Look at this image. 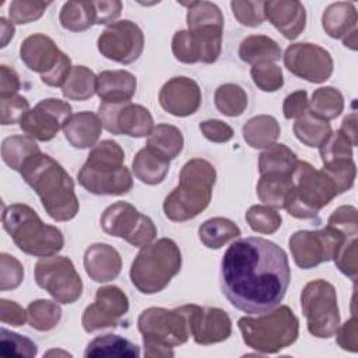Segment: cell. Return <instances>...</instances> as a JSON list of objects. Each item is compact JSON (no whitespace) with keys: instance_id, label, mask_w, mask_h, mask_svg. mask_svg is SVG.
<instances>
[{"instance_id":"cell-12","label":"cell","mask_w":358,"mask_h":358,"mask_svg":"<svg viewBox=\"0 0 358 358\" xmlns=\"http://www.w3.org/2000/svg\"><path fill=\"white\" fill-rule=\"evenodd\" d=\"M101 228L108 235L122 238L133 246L143 248L157 236L152 220L127 201H116L105 208L101 215Z\"/></svg>"},{"instance_id":"cell-3","label":"cell","mask_w":358,"mask_h":358,"mask_svg":"<svg viewBox=\"0 0 358 358\" xmlns=\"http://www.w3.org/2000/svg\"><path fill=\"white\" fill-rule=\"evenodd\" d=\"M217 172L203 158L187 161L179 173L178 186L165 197L164 213L175 222H183L204 211L211 200Z\"/></svg>"},{"instance_id":"cell-24","label":"cell","mask_w":358,"mask_h":358,"mask_svg":"<svg viewBox=\"0 0 358 358\" xmlns=\"http://www.w3.org/2000/svg\"><path fill=\"white\" fill-rule=\"evenodd\" d=\"M84 268L92 281L108 282L120 274L122 257L108 243H92L84 252Z\"/></svg>"},{"instance_id":"cell-39","label":"cell","mask_w":358,"mask_h":358,"mask_svg":"<svg viewBox=\"0 0 358 358\" xmlns=\"http://www.w3.org/2000/svg\"><path fill=\"white\" fill-rule=\"evenodd\" d=\"M147 145L162 152L169 159H173L182 152L183 134L176 126L161 123L152 127L147 138Z\"/></svg>"},{"instance_id":"cell-36","label":"cell","mask_w":358,"mask_h":358,"mask_svg":"<svg viewBox=\"0 0 358 358\" xmlns=\"http://www.w3.org/2000/svg\"><path fill=\"white\" fill-rule=\"evenodd\" d=\"M292 130L295 137L306 147H319L331 133V126L329 120L317 117L308 110L296 119Z\"/></svg>"},{"instance_id":"cell-23","label":"cell","mask_w":358,"mask_h":358,"mask_svg":"<svg viewBox=\"0 0 358 358\" xmlns=\"http://www.w3.org/2000/svg\"><path fill=\"white\" fill-rule=\"evenodd\" d=\"M264 17L291 41L298 38L306 25L305 7L296 0L264 1Z\"/></svg>"},{"instance_id":"cell-37","label":"cell","mask_w":358,"mask_h":358,"mask_svg":"<svg viewBox=\"0 0 358 358\" xmlns=\"http://www.w3.org/2000/svg\"><path fill=\"white\" fill-rule=\"evenodd\" d=\"M296 161V154L291 148L285 144L274 143L259 155V172L260 175L268 172L292 173Z\"/></svg>"},{"instance_id":"cell-43","label":"cell","mask_w":358,"mask_h":358,"mask_svg":"<svg viewBox=\"0 0 358 358\" xmlns=\"http://www.w3.org/2000/svg\"><path fill=\"white\" fill-rule=\"evenodd\" d=\"M187 7V29L200 27H224V17L220 7L211 1L182 3Z\"/></svg>"},{"instance_id":"cell-19","label":"cell","mask_w":358,"mask_h":358,"mask_svg":"<svg viewBox=\"0 0 358 358\" xmlns=\"http://www.w3.org/2000/svg\"><path fill=\"white\" fill-rule=\"evenodd\" d=\"M70 116V103L57 98H46L39 101L22 116L20 127L27 133V136L35 140L49 141L60 129H63Z\"/></svg>"},{"instance_id":"cell-63","label":"cell","mask_w":358,"mask_h":358,"mask_svg":"<svg viewBox=\"0 0 358 358\" xmlns=\"http://www.w3.org/2000/svg\"><path fill=\"white\" fill-rule=\"evenodd\" d=\"M52 355H62V357H71L70 352L67 351H60V350H50L45 354V357H52Z\"/></svg>"},{"instance_id":"cell-57","label":"cell","mask_w":358,"mask_h":358,"mask_svg":"<svg viewBox=\"0 0 358 358\" xmlns=\"http://www.w3.org/2000/svg\"><path fill=\"white\" fill-rule=\"evenodd\" d=\"M336 336L337 343L343 350L351 352H355L358 350V329L355 315H352V317L348 319L341 327L338 326Z\"/></svg>"},{"instance_id":"cell-42","label":"cell","mask_w":358,"mask_h":358,"mask_svg":"<svg viewBox=\"0 0 358 358\" xmlns=\"http://www.w3.org/2000/svg\"><path fill=\"white\" fill-rule=\"evenodd\" d=\"M28 323L38 331H48L57 326L62 317L60 306L48 299L32 301L27 308Z\"/></svg>"},{"instance_id":"cell-58","label":"cell","mask_w":358,"mask_h":358,"mask_svg":"<svg viewBox=\"0 0 358 358\" xmlns=\"http://www.w3.org/2000/svg\"><path fill=\"white\" fill-rule=\"evenodd\" d=\"M0 320L3 324L22 326L28 320L27 310L14 301L1 299L0 301Z\"/></svg>"},{"instance_id":"cell-47","label":"cell","mask_w":358,"mask_h":358,"mask_svg":"<svg viewBox=\"0 0 358 358\" xmlns=\"http://www.w3.org/2000/svg\"><path fill=\"white\" fill-rule=\"evenodd\" d=\"M357 236L358 234L345 235L341 246L338 248L334 263L337 268L347 277H350L352 281L357 280L358 274V250H357Z\"/></svg>"},{"instance_id":"cell-46","label":"cell","mask_w":358,"mask_h":358,"mask_svg":"<svg viewBox=\"0 0 358 358\" xmlns=\"http://www.w3.org/2000/svg\"><path fill=\"white\" fill-rule=\"evenodd\" d=\"M38 352L36 344L18 333L10 331L6 327L0 330V354L3 357H35Z\"/></svg>"},{"instance_id":"cell-14","label":"cell","mask_w":358,"mask_h":358,"mask_svg":"<svg viewBox=\"0 0 358 358\" xmlns=\"http://www.w3.org/2000/svg\"><path fill=\"white\" fill-rule=\"evenodd\" d=\"M345 235L327 225L317 231H296L288 241L294 262L301 268H312L334 259Z\"/></svg>"},{"instance_id":"cell-32","label":"cell","mask_w":358,"mask_h":358,"mask_svg":"<svg viewBox=\"0 0 358 358\" xmlns=\"http://www.w3.org/2000/svg\"><path fill=\"white\" fill-rule=\"evenodd\" d=\"M84 357H140L138 345L117 334H102L88 343Z\"/></svg>"},{"instance_id":"cell-13","label":"cell","mask_w":358,"mask_h":358,"mask_svg":"<svg viewBox=\"0 0 358 358\" xmlns=\"http://www.w3.org/2000/svg\"><path fill=\"white\" fill-rule=\"evenodd\" d=\"M35 281L60 303H74L83 294V281L66 256H45L35 264Z\"/></svg>"},{"instance_id":"cell-25","label":"cell","mask_w":358,"mask_h":358,"mask_svg":"<svg viewBox=\"0 0 358 358\" xmlns=\"http://www.w3.org/2000/svg\"><path fill=\"white\" fill-rule=\"evenodd\" d=\"M136 88V76L127 70H105L96 76V94L105 103L129 102Z\"/></svg>"},{"instance_id":"cell-2","label":"cell","mask_w":358,"mask_h":358,"mask_svg":"<svg viewBox=\"0 0 358 358\" xmlns=\"http://www.w3.org/2000/svg\"><path fill=\"white\" fill-rule=\"evenodd\" d=\"M20 173L25 183L35 190L50 218L70 221L77 215L80 204L74 192V182L52 157L43 152L29 157Z\"/></svg>"},{"instance_id":"cell-22","label":"cell","mask_w":358,"mask_h":358,"mask_svg":"<svg viewBox=\"0 0 358 358\" xmlns=\"http://www.w3.org/2000/svg\"><path fill=\"white\" fill-rule=\"evenodd\" d=\"M159 105L168 113L185 117L196 113L201 105L199 84L189 77H173L168 80L158 94Z\"/></svg>"},{"instance_id":"cell-35","label":"cell","mask_w":358,"mask_h":358,"mask_svg":"<svg viewBox=\"0 0 358 358\" xmlns=\"http://www.w3.org/2000/svg\"><path fill=\"white\" fill-rule=\"evenodd\" d=\"M41 152L35 140L29 136H10L1 143V158L13 171L20 172L24 162Z\"/></svg>"},{"instance_id":"cell-9","label":"cell","mask_w":358,"mask_h":358,"mask_svg":"<svg viewBox=\"0 0 358 358\" xmlns=\"http://www.w3.org/2000/svg\"><path fill=\"white\" fill-rule=\"evenodd\" d=\"M143 336L145 357H173L172 348L185 344L189 337L187 320L179 308H147L137 319Z\"/></svg>"},{"instance_id":"cell-56","label":"cell","mask_w":358,"mask_h":358,"mask_svg":"<svg viewBox=\"0 0 358 358\" xmlns=\"http://www.w3.org/2000/svg\"><path fill=\"white\" fill-rule=\"evenodd\" d=\"M309 110L308 94L305 90H298L285 96L282 102V113L285 119H298Z\"/></svg>"},{"instance_id":"cell-41","label":"cell","mask_w":358,"mask_h":358,"mask_svg":"<svg viewBox=\"0 0 358 358\" xmlns=\"http://www.w3.org/2000/svg\"><path fill=\"white\" fill-rule=\"evenodd\" d=\"M215 108L225 116H241L248 108V95L245 90L238 84H222L214 94Z\"/></svg>"},{"instance_id":"cell-8","label":"cell","mask_w":358,"mask_h":358,"mask_svg":"<svg viewBox=\"0 0 358 358\" xmlns=\"http://www.w3.org/2000/svg\"><path fill=\"white\" fill-rule=\"evenodd\" d=\"M338 196L334 182L320 169L306 161H296L292 171V189L284 208L301 220L315 218L319 211Z\"/></svg>"},{"instance_id":"cell-55","label":"cell","mask_w":358,"mask_h":358,"mask_svg":"<svg viewBox=\"0 0 358 358\" xmlns=\"http://www.w3.org/2000/svg\"><path fill=\"white\" fill-rule=\"evenodd\" d=\"M199 129L201 134L213 143H227L234 137L232 127L228 123L218 119L203 120L199 124Z\"/></svg>"},{"instance_id":"cell-51","label":"cell","mask_w":358,"mask_h":358,"mask_svg":"<svg viewBox=\"0 0 358 358\" xmlns=\"http://www.w3.org/2000/svg\"><path fill=\"white\" fill-rule=\"evenodd\" d=\"M24 280L22 264L11 255H0V289H15Z\"/></svg>"},{"instance_id":"cell-26","label":"cell","mask_w":358,"mask_h":358,"mask_svg":"<svg viewBox=\"0 0 358 358\" xmlns=\"http://www.w3.org/2000/svg\"><path fill=\"white\" fill-rule=\"evenodd\" d=\"M102 122L94 112H78L70 116L63 126L66 140L78 150L92 148L102 131Z\"/></svg>"},{"instance_id":"cell-59","label":"cell","mask_w":358,"mask_h":358,"mask_svg":"<svg viewBox=\"0 0 358 358\" xmlns=\"http://www.w3.org/2000/svg\"><path fill=\"white\" fill-rule=\"evenodd\" d=\"M94 7V15H95V24H108L113 22L122 13L123 4L119 0L112 1H92Z\"/></svg>"},{"instance_id":"cell-52","label":"cell","mask_w":358,"mask_h":358,"mask_svg":"<svg viewBox=\"0 0 358 358\" xmlns=\"http://www.w3.org/2000/svg\"><path fill=\"white\" fill-rule=\"evenodd\" d=\"M29 110V102L27 98L14 94L0 96V122L3 126L20 123L22 116Z\"/></svg>"},{"instance_id":"cell-28","label":"cell","mask_w":358,"mask_h":358,"mask_svg":"<svg viewBox=\"0 0 358 358\" xmlns=\"http://www.w3.org/2000/svg\"><path fill=\"white\" fill-rule=\"evenodd\" d=\"M357 10L352 3L337 1L326 7L322 15L324 32L334 39H344L357 31Z\"/></svg>"},{"instance_id":"cell-10","label":"cell","mask_w":358,"mask_h":358,"mask_svg":"<svg viewBox=\"0 0 358 358\" xmlns=\"http://www.w3.org/2000/svg\"><path fill=\"white\" fill-rule=\"evenodd\" d=\"M301 309L312 336L330 338L336 334L340 326V312L333 284L320 278L308 282L301 294Z\"/></svg>"},{"instance_id":"cell-31","label":"cell","mask_w":358,"mask_h":358,"mask_svg":"<svg viewBox=\"0 0 358 358\" xmlns=\"http://www.w3.org/2000/svg\"><path fill=\"white\" fill-rule=\"evenodd\" d=\"M238 55L242 62L253 66L266 62L273 63L281 57V48L266 35H250L241 42Z\"/></svg>"},{"instance_id":"cell-27","label":"cell","mask_w":358,"mask_h":358,"mask_svg":"<svg viewBox=\"0 0 358 358\" xmlns=\"http://www.w3.org/2000/svg\"><path fill=\"white\" fill-rule=\"evenodd\" d=\"M169 166L171 159L150 145L141 148L131 164L134 176L145 185H158L164 182Z\"/></svg>"},{"instance_id":"cell-21","label":"cell","mask_w":358,"mask_h":358,"mask_svg":"<svg viewBox=\"0 0 358 358\" xmlns=\"http://www.w3.org/2000/svg\"><path fill=\"white\" fill-rule=\"evenodd\" d=\"M127 310L129 299L119 287H101L96 289L95 301L84 309L81 323L87 333L115 327L119 324V319L127 313Z\"/></svg>"},{"instance_id":"cell-44","label":"cell","mask_w":358,"mask_h":358,"mask_svg":"<svg viewBox=\"0 0 358 358\" xmlns=\"http://www.w3.org/2000/svg\"><path fill=\"white\" fill-rule=\"evenodd\" d=\"M322 171L334 182L338 194L350 190L355 180V162L352 158H334L323 162Z\"/></svg>"},{"instance_id":"cell-61","label":"cell","mask_w":358,"mask_h":358,"mask_svg":"<svg viewBox=\"0 0 358 358\" xmlns=\"http://www.w3.org/2000/svg\"><path fill=\"white\" fill-rule=\"evenodd\" d=\"M340 130L350 138V141L355 147L357 145V113L355 112H351L343 119Z\"/></svg>"},{"instance_id":"cell-4","label":"cell","mask_w":358,"mask_h":358,"mask_svg":"<svg viewBox=\"0 0 358 358\" xmlns=\"http://www.w3.org/2000/svg\"><path fill=\"white\" fill-rule=\"evenodd\" d=\"M124 151L113 140L95 144L80 172L78 183L90 193L99 196L126 194L133 187L130 171L123 165Z\"/></svg>"},{"instance_id":"cell-50","label":"cell","mask_w":358,"mask_h":358,"mask_svg":"<svg viewBox=\"0 0 358 358\" xmlns=\"http://www.w3.org/2000/svg\"><path fill=\"white\" fill-rule=\"evenodd\" d=\"M50 3L45 1H28V0H14L8 7L10 21L14 24H28L41 18Z\"/></svg>"},{"instance_id":"cell-53","label":"cell","mask_w":358,"mask_h":358,"mask_svg":"<svg viewBox=\"0 0 358 358\" xmlns=\"http://www.w3.org/2000/svg\"><path fill=\"white\" fill-rule=\"evenodd\" d=\"M231 8L239 24L245 27L260 25L264 17V1H231Z\"/></svg>"},{"instance_id":"cell-38","label":"cell","mask_w":358,"mask_h":358,"mask_svg":"<svg viewBox=\"0 0 358 358\" xmlns=\"http://www.w3.org/2000/svg\"><path fill=\"white\" fill-rule=\"evenodd\" d=\"M344 109V96L334 87H320L313 91L309 101V112L324 120L340 116Z\"/></svg>"},{"instance_id":"cell-1","label":"cell","mask_w":358,"mask_h":358,"mask_svg":"<svg viewBox=\"0 0 358 358\" xmlns=\"http://www.w3.org/2000/svg\"><path fill=\"white\" fill-rule=\"evenodd\" d=\"M221 289L245 313H266L284 299L291 281L287 253L274 242L250 236L232 242L220 268Z\"/></svg>"},{"instance_id":"cell-40","label":"cell","mask_w":358,"mask_h":358,"mask_svg":"<svg viewBox=\"0 0 358 358\" xmlns=\"http://www.w3.org/2000/svg\"><path fill=\"white\" fill-rule=\"evenodd\" d=\"M59 21L64 29L81 32L95 24L92 1H67L63 4Z\"/></svg>"},{"instance_id":"cell-49","label":"cell","mask_w":358,"mask_h":358,"mask_svg":"<svg viewBox=\"0 0 358 358\" xmlns=\"http://www.w3.org/2000/svg\"><path fill=\"white\" fill-rule=\"evenodd\" d=\"M352 143L341 131H331L319 145L322 164L334 158H352Z\"/></svg>"},{"instance_id":"cell-5","label":"cell","mask_w":358,"mask_h":358,"mask_svg":"<svg viewBox=\"0 0 358 358\" xmlns=\"http://www.w3.org/2000/svg\"><path fill=\"white\" fill-rule=\"evenodd\" d=\"M1 222L15 246L27 255L45 257L63 249L62 231L45 224L36 211L27 204L15 203L4 207Z\"/></svg>"},{"instance_id":"cell-11","label":"cell","mask_w":358,"mask_h":358,"mask_svg":"<svg viewBox=\"0 0 358 358\" xmlns=\"http://www.w3.org/2000/svg\"><path fill=\"white\" fill-rule=\"evenodd\" d=\"M20 57L31 71L39 73L42 83L49 87H62L73 69L70 57L43 34L25 38L20 46Z\"/></svg>"},{"instance_id":"cell-48","label":"cell","mask_w":358,"mask_h":358,"mask_svg":"<svg viewBox=\"0 0 358 358\" xmlns=\"http://www.w3.org/2000/svg\"><path fill=\"white\" fill-rule=\"evenodd\" d=\"M250 76L255 85L264 92H274L284 84L281 67L270 62L255 64L250 69Z\"/></svg>"},{"instance_id":"cell-54","label":"cell","mask_w":358,"mask_h":358,"mask_svg":"<svg viewBox=\"0 0 358 358\" xmlns=\"http://www.w3.org/2000/svg\"><path fill=\"white\" fill-rule=\"evenodd\" d=\"M327 225L343 234H358V213L354 206H340L327 220Z\"/></svg>"},{"instance_id":"cell-7","label":"cell","mask_w":358,"mask_h":358,"mask_svg":"<svg viewBox=\"0 0 358 358\" xmlns=\"http://www.w3.org/2000/svg\"><path fill=\"white\" fill-rule=\"evenodd\" d=\"M243 343L262 354H275L294 344L299 334V322L294 312L281 305L252 317L243 316L238 320Z\"/></svg>"},{"instance_id":"cell-30","label":"cell","mask_w":358,"mask_h":358,"mask_svg":"<svg viewBox=\"0 0 358 358\" xmlns=\"http://www.w3.org/2000/svg\"><path fill=\"white\" fill-rule=\"evenodd\" d=\"M280 133L277 119L270 115L253 116L242 127L243 138L252 148H267L277 141Z\"/></svg>"},{"instance_id":"cell-62","label":"cell","mask_w":358,"mask_h":358,"mask_svg":"<svg viewBox=\"0 0 358 358\" xmlns=\"http://www.w3.org/2000/svg\"><path fill=\"white\" fill-rule=\"evenodd\" d=\"M0 27H1V48H4V46H7L8 41L14 36V25L11 21L1 17Z\"/></svg>"},{"instance_id":"cell-17","label":"cell","mask_w":358,"mask_h":358,"mask_svg":"<svg viewBox=\"0 0 358 358\" xmlns=\"http://www.w3.org/2000/svg\"><path fill=\"white\" fill-rule=\"evenodd\" d=\"M284 64L294 76L315 84L329 80L334 67L331 55L309 42L289 45L284 53Z\"/></svg>"},{"instance_id":"cell-29","label":"cell","mask_w":358,"mask_h":358,"mask_svg":"<svg viewBox=\"0 0 358 358\" xmlns=\"http://www.w3.org/2000/svg\"><path fill=\"white\" fill-rule=\"evenodd\" d=\"M292 189V173L268 172L260 175L256 193L260 201L274 208H284L285 199Z\"/></svg>"},{"instance_id":"cell-15","label":"cell","mask_w":358,"mask_h":358,"mask_svg":"<svg viewBox=\"0 0 358 358\" xmlns=\"http://www.w3.org/2000/svg\"><path fill=\"white\" fill-rule=\"evenodd\" d=\"M224 27H200L176 31L172 53L182 63H214L221 55Z\"/></svg>"},{"instance_id":"cell-33","label":"cell","mask_w":358,"mask_h":358,"mask_svg":"<svg viewBox=\"0 0 358 358\" xmlns=\"http://www.w3.org/2000/svg\"><path fill=\"white\" fill-rule=\"evenodd\" d=\"M239 235V227L224 217L210 218L199 227V239L208 249H220Z\"/></svg>"},{"instance_id":"cell-20","label":"cell","mask_w":358,"mask_h":358,"mask_svg":"<svg viewBox=\"0 0 358 358\" xmlns=\"http://www.w3.org/2000/svg\"><path fill=\"white\" fill-rule=\"evenodd\" d=\"M193 340L201 345L225 341L232 333L228 313L220 308L199 306L194 303L180 306Z\"/></svg>"},{"instance_id":"cell-34","label":"cell","mask_w":358,"mask_h":358,"mask_svg":"<svg viewBox=\"0 0 358 358\" xmlns=\"http://www.w3.org/2000/svg\"><path fill=\"white\" fill-rule=\"evenodd\" d=\"M96 92V76L85 66H73L62 85V94L71 101H85Z\"/></svg>"},{"instance_id":"cell-60","label":"cell","mask_w":358,"mask_h":358,"mask_svg":"<svg viewBox=\"0 0 358 358\" xmlns=\"http://www.w3.org/2000/svg\"><path fill=\"white\" fill-rule=\"evenodd\" d=\"M21 87L20 77L14 69L3 64L0 66V96L14 95Z\"/></svg>"},{"instance_id":"cell-18","label":"cell","mask_w":358,"mask_h":358,"mask_svg":"<svg viewBox=\"0 0 358 358\" xmlns=\"http://www.w3.org/2000/svg\"><path fill=\"white\" fill-rule=\"evenodd\" d=\"M98 116L102 126L112 134H124L129 137H145L154 127V120L147 108L143 105L122 102L105 103L98 108Z\"/></svg>"},{"instance_id":"cell-45","label":"cell","mask_w":358,"mask_h":358,"mask_svg":"<svg viewBox=\"0 0 358 358\" xmlns=\"http://www.w3.org/2000/svg\"><path fill=\"white\" fill-rule=\"evenodd\" d=\"M249 227L259 234H274L281 227L280 213L270 206H252L245 214Z\"/></svg>"},{"instance_id":"cell-6","label":"cell","mask_w":358,"mask_h":358,"mask_svg":"<svg viewBox=\"0 0 358 358\" xmlns=\"http://www.w3.org/2000/svg\"><path fill=\"white\" fill-rule=\"evenodd\" d=\"M180 267L179 246L169 238H161L140 249L130 267V280L141 294L151 295L168 287Z\"/></svg>"},{"instance_id":"cell-16","label":"cell","mask_w":358,"mask_h":358,"mask_svg":"<svg viewBox=\"0 0 358 358\" xmlns=\"http://www.w3.org/2000/svg\"><path fill=\"white\" fill-rule=\"evenodd\" d=\"M96 46L103 57L122 64H130L143 53L144 34L136 22L120 20L103 29L98 36Z\"/></svg>"}]
</instances>
